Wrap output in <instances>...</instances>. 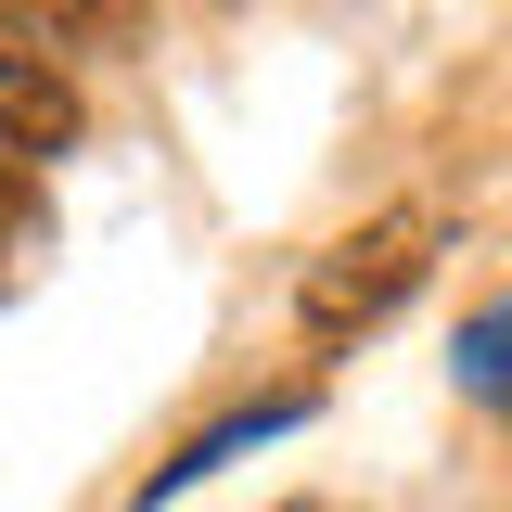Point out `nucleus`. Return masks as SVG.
Instances as JSON below:
<instances>
[{
    "label": "nucleus",
    "instance_id": "nucleus-1",
    "mask_svg": "<svg viewBox=\"0 0 512 512\" xmlns=\"http://www.w3.org/2000/svg\"><path fill=\"white\" fill-rule=\"evenodd\" d=\"M436 244H448V218H436V205H384V218H359V231H346V244L308 269V295H295L308 346H359V333H384V320L423 295Z\"/></svg>",
    "mask_w": 512,
    "mask_h": 512
},
{
    "label": "nucleus",
    "instance_id": "nucleus-2",
    "mask_svg": "<svg viewBox=\"0 0 512 512\" xmlns=\"http://www.w3.org/2000/svg\"><path fill=\"white\" fill-rule=\"evenodd\" d=\"M77 141V90H64V64L0 13V154H64Z\"/></svg>",
    "mask_w": 512,
    "mask_h": 512
},
{
    "label": "nucleus",
    "instance_id": "nucleus-3",
    "mask_svg": "<svg viewBox=\"0 0 512 512\" xmlns=\"http://www.w3.org/2000/svg\"><path fill=\"white\" fill-rule=\"evenodd\" d=\"M295 423H308V397H256V410H231V423H218V436H192L180 461H167V474H154V500H180L192 474H218V461H244V448H269V436H295ZM141 500V512H154Z\"/></svg>",
    "mask_w": 512,
    "mask_h": 512
},
{
    "label": "nucleus",
    "instance_id": "nucleus-4",
    "mask_svg": "<svg viewBox=\"0 0 512 512\" xmlns=\"http://www.w3.org/2000/svg\"><path fill=\"white\" fill-rule=\"evenodd\" d=\"M448 372H461V397H474V410H500V423H512V295H500V308H474V320H461Z\"/></svg>",
    "mask_w": 512,
    "mask_h": 512
},
{
    "label": "nucleus",
    "instance_id": "nucleus-5",
    "mask_svg": "<svg viewBox=\"0 0 512 512\" xmlns=\"http://www.w3.org/2000/svg\"><path fill=\"white\" fill-rule=\"evenodd\" d=\"M26 218H39V192H26V167H0V244H13Z\"/></svg>",
    "mask_w": 512,
    "mask_h": 512
},
{
    "label": "nucleus",
    "instance_id": "nucleus-6",
    "mask_svg": "<svg viewBox=\"0 0 512 512\" xmlns=\"http://www.w3.org/2000/svg\"><path fill=\"white\" fill-rule=\"evenodd\" d=\"M26 13H52V26H90V13H103V0H26Z\"/></svg>",
    "mask_w": 512,
    "mask_h": 512
}]
</instances>
